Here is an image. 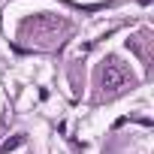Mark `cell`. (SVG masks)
<instances>
[{"instance_id": "cell-2", "label": "cell", "mask_w": 154, "mask_h": 154, "mask_svg": "<svg viewBox=\"0 0 154 154\" xmlns=\"http://www.w3.org/2000/svg\"><path fill=\"white\" fill-rule=\"evenodd\" d=\"M24 142H27V139H24V136H21V133H18V136H15V139H6V142H3V145H0V154H9V151H12V148H18V145H24Z\"/></svg>"}, {"instance_id": "cell-1", "label": "cell", "mask_w": 154, "mask_h": 154, "mask_svg": "<svg viewBox=\"0 0 154 154\" xmlns=\"http://www.w3.org/2000/svg\"><path fill=\"white\" fill-rule=\"evenodd\" d=\"M130 82H133V79H130V69H127L118 57H106V60H103V66H100V85H103V94H106V97L121 94Z\"/></svg>"}]
</instances>
